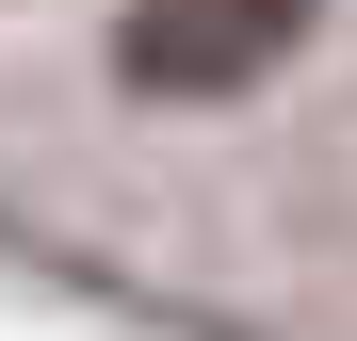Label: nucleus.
Masks as SVG:
<instances>
[{"instance_id": "f257e3e1", "label": "nucleus", "mask_w": 357, "mask_h": 341, "mask_svg": "<svg viewBox=\"0 0 357 341\" xmlns=\"http://www.w3.org/2000/svg\"><path fill=\"white\" fill-rule=\"evenodd\" d=\"M309 17L325 0H130V17H114V66H130L146 98H227V82H260Z\"/></svg>"}]
</instances>
